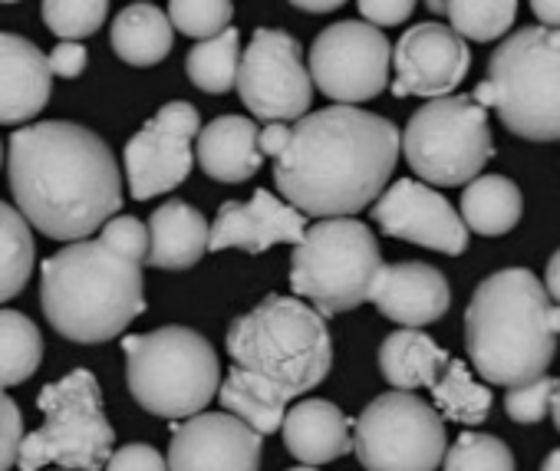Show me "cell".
I'll return each instance as SVG.
<instances>
[{"label": "cell", "mask_w": 560, "mask_h": 471, "mask_svg": "<svg viewBox=\"0 0 560 471\" xmlns=\"http://www.w3.org/2000/svg\"><path fill=\"white\" fill-rule=\"evenodd\" d=\"M195 162L214 181H247L260 172L264 155L257 149V126L241 116H221L198 129Z\"/></svg>", "instance_id": "obj_22"}, {"label": "cell", "mask_w": 560, "mask_h": 471, "mask_svg": "<svg viewBox=\"0 0 560 471\" xmlns=\"http://www.w3.org/2000/svg\"><path fill=\"white\" fill-rule=\"evenodd\" d=\"M530 11L544 27H560V0H530Z\"/></svg>", "instance_id": "obj_43"}, {"label": "cell", "mask_w": 560, "mask_h": 471, "mask_svg": "<svg viewBox=\"0 0 560 471\" xmlns=\"http://www.w3.org/2000/svg\"><path fill=\"white\" fill-rule=\"evenodd\" d=\"M357 8L373 27H399L412 17L416 0H357Z\"/></svg>", "instance_id": "obj_40"}, {"label": "cell", "mask_w": 560, "mask_h": 471, "mask_svg": "<svg viewBox=\"0 0 560 471\" xmlns=\"http://www.w3.org/2000/svg\"><path fill=\"white\" fill-rule=\"evenodd\" d=\"M425 8H429L432 14H445V0H425Z\"/></svg>", "instance_id": "obj_48"}, {"label": "cell", "mask_w": 560, "mask_h": 471, "mask_svg": "<svg viewBox=\"0 0 560 471\" xmlns=\"http://www.w3.org/2000/svg\"><path fill=\"white\" fill-rule=\"evenodd\" d=\"M122 350L132 399L159 419H188L218 396V353L188 327H162L126 337Z\"/></svg>", "instance_id": "obj_6"}, {"label": "cell", "mask_w": 560, "mask_h": 471, "mask_svg": "<svg viewBox=\"0 0 560 471\" xmlns=\"http://www.w3.org/2000/svg\"><path fill=\"white\" fill-rule=\"evenodd\" d=\"M100 242L109 245L113 251L145 264V255H149V227L132 217V214H113L103 227H100Z\"/></svg>", "instance_id": "obj_37"}, {"label": "cell", "mask_w": 560, "mask_h": 471, "mask_svg": "<svg viewBox=\"0 0 560 471\" xmlns=\"http://www.w3.org/2000/svg\"><path fill=\"white\" fill-rule=\"evenodd\" d=\"M24 441V419L11 396L0 389V471H11L18 464V451Z\"/></svg>", "instance_id": "obj_38"}, {"label": "cell", "mask_w": 560, "mask_h": 471, "mask_svg": "<svg viewBox=\"0 0 560 471\" xmlns=\"http://www.w3.org/2000/svg\"><path fill=\"white\" fill-rule=\"evenodd\" d=\"M0 4H18V0H0Z\"/></svg>", "instance_id": "obj_51"}, {"label": "cell", "mask_w": 560, "mask_h": 471, "mask_svg": "<svg viewBox=\"0 0 560 471\" xmlns=\"http://www.w3.org/2000/svg\"><path fill=\"white\" fill-rule=\"evenodd\" d=\"M264 435L231 412H195L175 425L168 471H260Z\"/></svg>", "instance_id": "obj_16"}, {"label": "cell", "mask_w": 560, "mask_h": 471, "mask_svg": "<svg viewBox=\"0 0 560 471\" xmlns=\"http://www.w3.org/2000/svg\"><path fill=\"white\" fill-rule=\"evenodd\" d=\"M393 47L386 34L363 21H340L327 27L311 47V80L314 86L343 103H366L380 96L389 83Z\"/></svg>", "instance_id": "obj_13"}, {"label": "cell", "mask_w": 560, "mask_h": 471, "mask_svg": "<svg viewBox=\"0 0 560 471\" xmlns=\"http://www.w3.org/2000/svg\"><path fill=\"white\" fill-rule=\"evenodd\" d=\"M393 93L396 96H419V99H439L452 96L458 83L471 70L468 44L442 24H419L409 27L399 44L393 47Z\"/></svg>", "instance_id": "obj_17"}, {"label": "cell", "mask_w": 560, "mask_h": 471, "mask_svg": "<svg viewBox=\"0 0 560 471\" xmlns=\"http://www.w3.org/2000/svg\"><path fill=\"white\" fill-rule=\"evenodd\" d=\"M280 432H284L288 451L304 464H327L353 451V422L340 405L327 399H304L288 405Z\"/></svg>", "instance_id": "obj_21"}, {"label": "cell", "mask_w": 560, "mask_h": 471, "mask_svg": "<svg viewBox=\"0 0 560 471\" xmlns=\"http://www.w3.org/2000/svg\"><path fill=\"white\" fill-rule=\"evenodd\" d=\"M113 50L129 67H155L172 54L175 31L155 4H132L113 21Z\"/></svg>", "instance_id": "obj_26"}, {"label": "cell", "mask_w": 560, "mask_h": 471, "mask_svg": "<svg viewBox=\"0 0 560 471\" xmlns=\"http://www.w3.org/2000/svg\"><path fill=\"white\" fill-rule=\"evenodd\" d=\"M34 258L37 245L27 217L8 201H0V304L14 301L27 287Z\"/></svg>", "instance_id": "obj_28"}, {"label": "cell", "mask_w": 560, "mask_h": 471, "mask_svg": "<svg viewBox=\"0 0 560 471\" xmlns=\"http://www.w3.org/2000/svg\"><path fill=\"white\" fill-rule=\"evenodd\" d=\"M47 63H50V73H54V76H60V80H77V76H83L90 57H86L83 40H60V44L47 54Z\"/></svg>", "instance_id": "obj_41"}, {"label": "cell", "mask_w": 560, "mask_h": 471, "mask_svg": "<svg viewBox=\"0 0 560 471\" xmlns=\"http://www.w3.org/2000/svg\"><path fill=\"white\" fill-rule=\"evenodd\" d=\"M448 27L462 40L491 44L517 21V0H445Z\"/></svg>", "instance_id": "obj_32"}, {"label": "cell", "mask_w": 560, "mask_h": 471, "mask_svg": "<svg viewBox=\"0 0 560 471\" xmlns=\"http://www.w3.org/2000/svg\"><path fill=\"white\" fill-rule=\"evenodd\" d=\"M109 14V0H44V24L60 40L93 37Z\"/></svg>", "instance_id": "obj_34"}, {"label": "cell", "mask_w": 560, "mask_h": 471, "mask_svg": "<svg viewBox=\"0 0 560 471\" xmlns=\"http://www.w3.org/2000/svg\"><path fill=\"white\" fill-rule=\"evenodd\" d=\"M201 129L191 103L162 106L126 145V178L136 201L178 188L195 165V136Z\"/></svg>", "instance_id": "obj_14"}, {"label": "cell", "mask_w": 560, "mask_h": 471, "mask_svg": "<svg viewBox=\"0 0 560 471\" xmlns=\"http://www.w3.org/2000/svg\"><path fill=\"white\" fill-rule=\"evenodd\" d=\"M304 214L270 191H254L250 201H224L214 227L208 231V251H247L264 255L273 245H298L304 238Z\"/></svg>", "instance_id": "obj_18"}, {"label": "cell", "mask_w": 560, "mask_h": 471, "mask_svg": "<svg viewBox=\"0 0 560 471\" xmlns=\"http://www.w3.org/2000/svg\"><path fill=\"white\" fill-rule=\"evenodd\" d=\"M237 93L250 116L264 122H288L307 116L314 80L301 57V44L284 31H257L241 54Z\"/></svg>", "instance_id": "obj_12"}, {"label": "cell", "mask_w": 560, "mask_h": 471, "mask_svg": "<svg viewBox=\"0 0 560 471\" xmlns=\"http://www.w3.org/2000/svg\"><path fill=\"white\" fill-rule=\"evenodd\" d=\"M445 448L439 409L406 389L376 396L353 422V451L366 471H435Z\"/></svg>", "instance_id": "obj_11"}, {"label": "cell", "mask_w": 560, "mask_h": 471, "mask_svg": "<svg viewBox=\"0 0 560 471\" xmlns=\"http://www.w3.org/2000/svg\"><path fill=\"white\" fill-rule=\"evenodd\" d=\"M560 304L527 268L485 278L465 310V346L475 373L491 386H521L553 363Z\"/></svg>", "instance_id": "obj_3"}, {"label": "cell", "mask_w": 560, "mask_h": 471, "mask_svg": "<svg viewBox=\"0 0 560 471\" xmlns=\"http://www.w3.org/2000/svg\"><path fill=\"white\" fill-rule=\"evenodd\" d=\"M557 389V379L553 376H537L530 382H521V386H508V396H504V409L514 422L521 425H534L540 422L547 412H550V396Z\"/></svg>", "instance_id": "obj_36"}, {"label": "cell", "mask_w": 560, "mask_h": 471, "mask_svg": "<svg viewBox=\"0 0 560 471\" xmlns=\"http://www.w3.org/2000/svg\"><path fill=\"white\" fill-rule=\"evenodd\" d=\"M458 214L468 231L485 234V238H498V234H508L521 221L524 198L521 188L504 175H475L462 191Z\"/></svg>", "instance_id": "obj_25"}, {"label": "cell", "mask_w": 560, "mask_h": 471, "mask_svg": "<svg viewBox=\"0 0 560 471\" xmlns=\"http://www.w3.org/2000/svg\"><path fill=\"white\" fill-rule=\"evenodd\" d=\"M40 471H44V468H40ZM63 471H67V468H63Z\"/></svg>", "instance_id": "obj_52"}, {"label": "cell", "mask_w": 560, "mask_h": 471, "mask_svg": "<svg viewBox=\"0 0 560 471\" xmlns=\"http://www.w3.org/2000/svg\"><path fill=\"white\" fill-rule=\"evenodd\" d=\"M547 294L553 304H560V251H553V258L547 261Z\"/></svg>", "instance_id": "obj_45"}, {"label": "cell", "mask_w": 560, "mask_h": 471, "mask_svg": "<svg viewBox=\"0 0 560 471\" xmlns=\"http://www.w3.org/2000/svg\"><path fill=\"white\" fill-rule=\"evenodd\" d=\"M44 425L24 435L18 451L21 471H40L47 464L67 471H103L113 455L116 432L103 412V392L90 369H73L60 382H50L40 399Z\"/></svg>", "instance_id": "obj_9"}, {"label": "cell", "mask_w": 560, "mask_h": 471, "mask_svg": "<svg viewBox=\"0 0 560 471\" xmlns=\"http://www.w3.org/2000/svg\"><path fill=\"white\" fill-rule=\"evenodd\" d=\"M234 366L267 379L291 402L317 389L334 366V340L320 310L298 297L270 294L228 327Z\"/></svg>", "instance_id": "obj_5"}, {"label": "cell", "mask_w": 560, "mask_h": 471, "mask_svg": "<svg viewBox=\"0 0 560 471\" xmlns=\"http://www.w3.org/2000/svg\"><path fill=\"white\" fill-rule=\"evenodd\" d=\"M234 17L231 0H168V24L172 31L205 40L221 34Z\"/></svg>", "instance_id": "obj_35"}, {"label": "cell", "mask_w": 560, "mask_h": 471, "mask_svg": "<svg viewBox=\"0 0 560 471\" xmlns=\"http://www.w3.org/2000/svg\"><path fill=\"white\" fill-rule=\"evenodd\" d=\"M370 301L386 320L422 330L429 323H439L448 314L452 291L442 271L419 264V261H399V264L380 268L370 287Z\"/></svg>", "instance_id": "obj_19"}, {"label": "cell", "mask_w": 560, "mask_h": 471, "mask_svg": "<svg viewBox=\"0 0 560 471\" xmlns=\"http://www.w3.org/2000/svg\"><path fill=\"white\" fill-rule=\"evenodd\" d=\"M540 471H560V448H553V451H550V455L544 458Z\"/></svg>", "instance_id": "obj_47"}, {"label": "cell", "mask_w": 560, "mask_h": 471, "mask_svg": "<svg viewBox=\"0 0 560 471\" xmlns=\"http://www.w3.org/2000/svg\"><path fill=\"white\" fill-rule=\"evenodd\" d=\"M50 90L47 54L18 34H0V126H21L40 116Z\"/></svg>", "instance_id": "obj_20"}, {"label": "cell", "mask_w": 560, "mask_h": 471, "mask_svg": "<svg viewBox=\"0 0 560 471\" xmlns=\"http://www.w3.org/2000/svg\"><path fill=\"white\" fill-rule=\"evenodd\" d=\"M40 304L63 340L109 343L145 310L142 264L100 238L70 242L40 268Z\"/></svg>", "instance_id": "obj_4"}, {"label": "cell", "mask_w": 560, "mask_h": 471, "mask_svg": "<svg viewBox=\"0 0 560 471\" xmlns=\"http://www.w3.org/2000/svg\"><path fill=\"white\" fill-rule=\"evenodd\" d=\"M237 70H241V37L234 27H224L221 34L198 40L185 60V73L201 93L234 90Z\"/></svg>", "instance_id": "obj_31"}, {"label": "cell", "mask_w": 560, "mask_h": 471, "mask_svg": "<svg viewBox=\"0 0 560 471\" xmlns=\"http://www.w3.org/2000/svg\"><path fill=\"white\" fill-rule=\"evenodd\" d=\"M373 221L399 242L422 245L439 255H465L468 227L462 214L425 181L399 178L373 201Z\"/></svg>", "instance_id": "obj_15"}, {"label": "cell", "mask_w": 560, "mask_h": 471, "mask_svg": "<svg viewBox=\"0 0 560 471\" xmlns=\"http://www.w3.org/2000/svg\"><path fill=\"white\" fill-rule=\"evenodd\" d=\"M550 415H553V425H557V432H560V382H557V389H553V396H550Z\"/></svg>", "instance_id": "obj_46"}, {"label": "cell", "mask_w": 560, "mask_h": 471, "mask_svg": "<svg viewBox=\"0 0 560 471\" xmlns=\"http://www.w3.org/2000/svg\"><path fill=\"white\" fill-rule=\"evenodd\" d=\"M218 402L224 405V412L237 415L244 425H250L257 435H270L280 428V422H284V412L291 405V399L273 389L267 379L234 366L221 386H218Z\"/></svg>", "instance_id": "obj_27"}, {"label": "cell", "mask_w": 560, "mask_h": 471, "mask_svg": "<svg viewBox=\"0 0 560 471\" xmlns=\"http://www.w3.org/2000/svg\"><path fill=\"white\" fill-rule=\"evenodd\" d=\"M103 468L106 471H168L162 451L152 448V445H145V441L113 448V455H109V461Z\"/></svg>", "instance_id": "obj_39"}, {"label": "cell", "mask_w": 560, "mask_h": 471, "mask_svg": "<svg viewBox=\"0 0 560 471\" xmlns=\"http://www.w3.org/2000/svg\"><path fill=\"white\" fill-rule=\"evenodd\" d=\"M399 149L425 185H468L494 155L488 109L475 96H439L412 113Z\"/></svg>", "instance_id": "obj_10"}, {"label": "cell", "mask_w": 560, "mask_h": 471, "mask_svg": "<svg viewBox=\"0 0 560 471\" xmlns=\"http://www.w3.org/2000/svg\"><path fill=\"white\" fill-rule=\"evenodd\" d=\"M448 363V353L422 330L402 327L389 333L380 346V373L393 389H429L442 366Z\"/></svg>", "instance_id": "obj_24"}, {"label": "cell", "mask_w": 560, "mask_h": 471, "mask_svg": "<svg viewBox=\"0 0 560 471\" xmlns=\"http://www.w3.org/2000/svg\"><path fill=\"white\" fill-rule=\"evenodd\" d=\"M0 165H4V145H0Z\"/></svg>", "instance_id": "obj_50"}, {"label": "cell", "mask_w": 560, "mask_h": 471, "mask_svg": "<svg viewBox=\"0 0 560 471\" xmlns=\"http://www.w3.org/2000/svg\"><path fill=\"white\" fill-rule=\"evenodd\" d=\"M291 4L301 8V11H307V14H330V11L343 8L347 0H291Z\"/></svg>", "instance_id": "obj_44"}, {"label": "cell", "mask_w": 560, "mask_h": 471, "mask_svg": "<svg viewBox=\"0 0 560 471\" xmlns=\"http://www.w3.org/2000/svg\"><path fill=\"white\" fill-rule=\"evenodd\" d=\"M491 109L508 132L560 142V27H521L488 63Z\"/></svg>", "instance_id": "obj_7"}, {"label": "cell", "mask_w": 560, "mask_h": 471, "mask_svg": "<svg viewBox=\"0 0 560 471\" xmlns=\"http://www.w3.org/2000/svg\"><path fill=\"white\" fill-rule=\"evenodd\" d=\"M399 129L357 106H327L294 122L273 158V181L288 204L314 217H353L389 185Z\"/></svg>", "instance_id": "obj_2"}, {"label": "cell", "mask_w": 560, "mask_h": 471, "mask_svg": "<svg viewBox=\"0 0 560 471\" xmlns=\"http://www.w3.org/2000/svg\"><path fill=\"white\" fill-rule=\"evenodd\" d=\"M145 264L162 271H188L208 255V221L188 201H168L149 217Z\"/></svg>", "instance_id": "obj_23"}, {"label": "cell", "mask_w": 560, "mask_h": 471, "mask_svg": "<svg viewBox=\"0 0 560 471\" xmlns=\"http://www.w3.org/2000/svg\"><path fill=\"white\" fill-rule=\"evenodd\" d=\"M439 415H445L448 422H462V425H478L488 419L491 412V392L488 386H481L471 369L462 360H452L442 366L439 379L429 386Z\"/></svg>", "instance_id": "obj_29"}, {"label": "cell", "mask_w": 560, "mask_h": 471, "mask_svg": "<svg viewBox=\"0 0 560 471\" xmlns=\"http://www.w3.org/2000/svg\"><path fill=\"white\" fill-rule=\"evenodd\" d=\"M288 471H317V464H301V468H288Z\"/></svg>", "instance_id": "obj_49"}, {"label": "cell", "mask_w": 560, "mask_h": 471, "mask_svg": "<svg viewBox=\"0 0 560 471\" xmlns=\"http://www.w3.org/2000/svg\"><path fill=\"white\" fill-rule=\"evenodd\" d=\"M445 471H514L511 448L485 432H462L442 458Z\"/></svg>", "instance_id": "obj_33"}, {"label": "cell", "mask_w": 560, "mask_h": 471, "mask_svg": "<svg viewBox=\"0 0 560 471\" xmlns=\"http://www.w3.org/2000/svg\"><path fill=\"white\" fill-rule=\"evenodd\" d=\"M291 139V126L288 122H267L264 129H257V149L264 158H277L280 149L288 145Z\"/></svg>", "instance_id": "obj_42"}, {"label": "cell", "mask_w": 560, "mask_h": 471, "mask_svg": "<svg viewBox=\"0 0 560 471\" xmlns=\"http://www.w3.org/2000/svg\"><path fill=\"white\" fill-rule=\"evenodd\" d=\"M383 268L373 231L357 217H320L294 245L291 291L324 317L357 310L370 301Z\"/></svg>", "instance_id": "obj_8"}, {"label": "cell", "mask_w": 560, "mask_h": 471, "mask_svg": "<svg viewBox=\"0 0 560 471\" xmlns=\"http://www.w3.org/2000/svg\"><path fill=\"white\" fill-rule=\"evenodd\" d=\"M44 360L37 323L18 310H0V389L27 382Z\"/></svg>", "instance_id": "obj_30"}, {"label": "cell", "mask_w": 560, "mask_h": 471, "mask_svg": "<svg viewBox=\"0 0 560 471\" xmlns=\"http://www.w3.org/2000/svg\"><path fill=\"white\" fill-rule=\"evenodd\" d=\"M8 178L18 211L54 242H83L122 211L109 145L77 122H34L11 136Z\"/></svg>", "instance_id": "obj_1"}]
</instances>
